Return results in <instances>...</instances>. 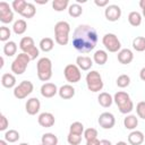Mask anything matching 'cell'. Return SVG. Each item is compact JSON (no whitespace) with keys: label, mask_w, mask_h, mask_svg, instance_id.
Listing matches in <instances>:
<instances>
[{"label":"cell","mask_w":145,"mask_h":145,"mask_svg":"<svg viewBox=\"0 0 145 145\" xmlns=\"http://www.w3.org/2000/svg\"><path fill=\"white\" fill-rule=\"evenodd\" d=\"M97 43V33L91 25L82 24L76 27L72 35V45L79 53L91 52Z\"/></svg>","instance_id":"1"},{"label":"cell","mask_w":145,"mask_h":145,"mask_svg":"<svg viewBox=\"0 0 145 145\" xmlns=\"http://www.w3.org/2000/svg\"><path fill=\"white\" fill-rule=\"evenodd\" d=\"M70 26L67 22L60 20L54 25V39L59 45H66L69 41Z\"/></svg>","instance_id":"2"},{"label":"cell","mask_w":145,"mask_h":145,"mask_svg":"<svg viewBox=\"0 0 145 145\" xmlns=\"http://www.w3.org/2000/svg\"><path fill=\"white\" fill-rule=\"evenodd\" d=\"M37 77L42 82H48L52 77V62L49 58H41L36 63Z\"/></svg>","instance_id":"3"},{"label":"cell","mask_w":145,"mask_h":145,"mask_svg":"<svg viewBox=\"0 0 145 145\" xmlns=\"http://www.w3.org/2000/svg\"><path fill=\"white\" fill-rule=\"evenodd\" d=\"M29 61H31V57L27 53H24V52L19 53L11 63V71L15 72L16 75L24 74Z\"/></svg>","instance_id":"4"},{"label":"cell","mask_w":145,"mask_h":145,"mask_svg":"<svg viewBox=\"0 0 145 145\" xmlns=\"http://www.w3.org/2000/svg\"><path fill=\"white\" fill-rule=\"evenodd\" d=\"M86 84L87 88L91 92H99L103 88V82L102 77L99 71L92 70L86 75Z\"/></svg>","instance_id":"5"},{"label":"cell","mask_w":145,"mask_h":145,"mask_svg":"<svg viewBox=\"0 0 145 145\" xmlns=\"http://www.w3.org/2000/svg\"><path fill=\"white\" fill-rule=\"evenodd\" d=\"M102 43L110 52H118L121 48V43L119 39L113 33H106L102 39Z\"/></svg>","instance_id":"6"},{"label":"cell","mask_w":145,"mask_h":145,"mask_svg":"<svg viewBox=\"0 0 145 145\" xmlns=\"http://www.w3.org/2000/svg\"><path fill=\"white\" fill-rule=\"evenodd\" d=\"M33 88H34V85L31 80H23L18 86L14 88V95L18 100L25 99L27 95H29L33 92Z\"/></svg>","instance_id":"7"},{"label":"cell","mask_w":145,"mask_h":145,"mask_svg":"<svg viewBox=\"0 0 145 145\" xmlns=\"http://www.w3.org/2000/svg\"><path fill=\"white\" fill-rule=\"evenodd\" d=\"M63 75H65V78L67 79V82H69V83H78L82 78L80 69L78 68L77 65H72V63H69L65 67Z\"/></svg>","instance_id":"8"},{"label":"cell","mask_w":145,"mask_h":145,"mask_svg":"<svg viewBox=\"0 0 145 145\" xmlns=\"http://www.w3.org/2000/svg\"><path fill=\"white\" fill-rule=\"evenodd\" d=\"M14 19V12L10 9V6L6 1L0 2V20L5 24L12 22Z\"/></svg>","instance_id":"9"},{"label":"cell","mask_w":145,"mask_h":145,"mask_svg":"<svg viewBox=\"0 0 145 145\" xmlns=\"http://www.w3.org/2000/svg\"><path fill=\"white\" fill-rule=\"evenodd\" d=\"M104 15L109 22H117L121 17V9L118 5H109L104 10Z\"/></svg>","instance_id":"10"},{"label":"cell","mask_w":145,"mask_h":145,"mask_svg":"<svg viewBox=\"0 0 145 145\" xmlns=\"http://www.w3.org/2000/svg\"><path fill=\"white\" fill-rule=\"evenodd\" d=\"M99 125L104 128V129H111L114 123H116V119H114V116L110 112H103L100 114L99 117Z\"/></svg>","instance_id":"11"},{"label":"cell","mask_w":145,"mask_h":145,"mask_svg":"<svg viewBox=\"0 0 145 145\" xmlns=\"http://www.w3.org/2000/svg\"><path fill=\"white\" fill-rule=\"evenodd\" d=\"M40 106H41V103H40V100L37 97H31L29 100H27V102L25 104L26 112L31 116L36 114L40 111Z\"/></svg>","instance_id":"12"},{"label":"cell","mask_w":145,"mask_h":145,"mask_svg":"<svg viewBox=\"0 0 145 145\" xmlns=\"http://www.w3.org/2000/svg\"><path fill=\"white\" fill-rule=\"evenodd\" d=\"M37 121H39V125L41 127L49 128V127H52L54 125L56 119H54V116L52 113H50V112H43V113H41L39 116Z\"/></svg>","instance_id":"13"},{"label":"cell","mask_w":145,"mask_h":145,"mask_svg":"<svg viewBox=\"0 0 145 145\" xmlns=\"http://www.w3.org/2000/svg\"><path fill=\"white\" fill-rule=\"evenodd\" d=\"M58 92H59V89L57 88L56 84H53V83H44L42 85V87H41V94H42V96L48 97V99L53 97Z\"/></svg>","instance_id":"14"},{"label":"cell","mask_w":145,"mask_h":145,"mask_svg":"<svg viewBox=\"0 0 145 145\" xmlns=\"http://www.w3.org/2000/svg\"><path fill=\"white\" fill-rule=\"evenodd\" d=\"M118 61L122 65H128L133 61L134 59V54L129 49H122L118 52Z\"/></svg>","instance_id":"15"},{"label":"cell","mask_w":145,"mask_h":145,"mask_svg":"<svg viewBox=\"0 0 145 145\" xmlns=\"http://www.w3.org/2000/svg\"><path fill=\"white\" fill-rule=\"evenodd\" d=\"M76 63H77L78 68L82 70H89L91 67L93 66L92 59L87 56H78L76 59Z\"/></svg>","instance_id":"16"},{"label":"cell","mask_w":145,"mask_h":145,"mask_svg":"<svg viewBox=\"0 0 145 145\" xmlns=\"http://www.w3.org/2000/svg\"><path fill=\"white\" fill-rule=\"evenodd\" d=\"M59 95L61 99L63 100H69L71 99L74 95H75V88L69 85V84H66V85H62L60 88H59Z\"/></svg>","instance_id":"17"},{"label":"cell","mask_w":145,"mask_h":145,"mask_svg":"<svg viewBox=\"0 0 145 145\" xmlns=\"http://www.w3.org/2000/svg\"><path fill=\"white\" fill-rule=\"evenodd\" d=\"M144 142V134L139 130H134L128 135V143L130 145H140Z\"/></svg>","instance_id":"18"},{"label":"cell","mask_w":145,"mask_h":145,"mask_svg":"<svg viewBox=\"0 0 145 145\" xmlns=\"http://www.w3.org/2000/svg\"><path fill=\"white\" fill-rule=\"evenodd\" d=\"M33 46H35V43H34V40L31 36H25L19 42V48L24 53H27Z\"/></svg>","instance_id":"19"},{"label":"cell","mask_w":145,"mask_h":145,"mask_svg":"<svg viewBox=\"0 0 145 145\" xmlns=\"http://www.w3.org/2000/svg\"><path fill=\"white\" fill-rule=\"evenodd\" d=\"M97 101H99V103H100L101 106H103V108H109V106L112 104L113 99H112V96H111L109 93H106V92H102V93L99 94V96H97Z\"/></svg>","instance_id":"20"},{"label":"cell","mask_w":145,"mask_h":145,"mask_svg":"<svg viewBox=\"0 0 145 145\" xmlns=\"http://www.w3.org/2000/svg\"><path fill=\"white\" fill-rule=\"evenodd\" d=\"M1 84L6 88H11L16 84V78H15V76L12 74H9V72L3 74L2 77H1Z\"/></svg>","instance_id":"21"},{"label":"cell","mask_w":145,"mask_h":145,"mask_svg":"<svg viewBox=\"0 0 145 145\" xmlns=\"http://www.w3.org/2000/svg\"><path fill=\"white\" fill-rule=\"evenodd\" d=\"M123 125L127 129H135L138 126V118L134 114H129L123 119Z\"/></svg>","instance_id":"22"},{"label":"cell","mask_w":145,"mask_h":145,"mask_svg":"<svg viewBox=\"0 0 145 145\" xmlns=\"http://www.w3.org/2000/svg\"><path fill=\"white\" fill-rule=\"evenodd\" d=\"M128 22L131 26L137 27L142 23V15L138 11H130L128 15Z\"/></svg>","instance_id":"23"},{"label":"cell","mask_w":145,"mask_h":145,"mask_svg":"<svg viewBox=\"0 0 145 145\" xmlns=\"http://www.w3.org/2000/svg\"><path fill=\"white\" fill-rule=\"evenodd\" d=\"M128 100H130L129 94L126 93V92H123V91H119V92H117V93L114 94V97H113V101L116 102V104H117L118 106H120L121 104L126 103Z\"/></svg>","instance_id":"24"},{"label":"cell","mask_w":145,"mask_h":145,"mask_svg":"<svg viewBox=\"0 0 145 145\" xmlns=\"http://www.w3.org/2000/svg\"><path fill=\"white\" fill-rule=\"evenodd\" d=\"M43 145H57L58 144V137L52 133H46L41 138Z\"/></svg>","instance_id":"25"},{"label":"cell","mask_w":145,"mask_h":145,"mask_svg":"<svg viewBox=\"0 0 145 145\" xmlns=\"http://www.w3.org/2000/svg\"><path fill=\"white\" fill-rule=\"evenodd\" d=\"M53 45H54V42L51 37H44L40 41V49L44 52H49L53 49Z\"/></svg>","instance_id":"26"},{"label":"cell","mask_w":145,"mask_h":145,"mask_svg":"<svg viewBox=\"0 0 145 145\" xmlns=\"http://www.w3.org/2000/svg\"><path fill=\"white\" fill-rule=\"evenodd\" d=\"M26 28H27V24H26V22H25L24 19H18V20H16L15 24H14V26H12V29H14V32H15L17 35H20V34L25 33Z\"/></svg>","instance_id":"27"},{"label":"cell","mask_w":145,"mask_h":145,"mask_svg":"<svg viewBox=\"0 0 145 145\" xmlns=\"http://www.w3.org/2000/svg\"><path fill=\"white\" fill-rule=\"evenodd\" d=\"M94 61L95 63L102 66L104 65L106 61H108V54L104 50H97L95 53H94Z\"/></svg>","instance_id":"28"},{"label":"cell","mask_w":145,"mask_h":145,"mask_svg":"<svg viewBox=\"0 0 145 145\" xmlns=\"http://www.w3.org/2000/svg\"><path fill=\"white\" fill-rule=\"evenodd\" d=\"M133 48L138 52L145 51V37L144 36H136L133 40Z\"/></svg>","instance_id":"29"},{"label":"cell","mask_w":145,"mask_h":145,"mask_svg":"<svg viewBox=\"0 0 145 145\" xmlns=\"http://www.w3.org/2000/svg\"><path fill=\"white\" fill-rule=\"evenodd\" d=\"M3 52H5L6 56L12 57V56L17 52V45H16V43H15L14 41L7 42V43L5 44V46H3Z\"/></svg>","instance_id":"30"},{"label":"cell","mask_w":145,"mask_h":145,"mask_svg":"<svg viewBox=\"0 0 145 145\" xmlns=\"http://www.w3.org/2000/svg\"><path fill=\"white\" fill-rule=\"evenodd\" d=\"M19 133L15 129H9L8 131H6L5 134V139L6 142H9V143H15L19 139Z\"/></svg>","instance_id":"31"},{"label":"cell","mask_w":145,"mask_h":145,"mask_svg":"<svg viewBox=\"0 0 145 145\" xmlns=\"http://www.w3.org/2000/svg\"><path fill=\"white\" fill-rule=\"evenodd\" d=\"M68 12H69V15H70L71 17L77 18V17H79V16L83 14V8H82L78 3H72V5L69 6Z\"/></svg>","instance_id":"32"},{"label":"cell","mask_w":145,"mask_h":145,"mask_svg":"<svg viewBox=\"0 0 145 145\" xmlns=\"http://www.w3.org/2000/svg\"><path fill=\"white\" fill-rule=\"evenodd\" d=\"M69 133L70 134H76V135H82L84 133V126L79 121H75L70 125L69 127Z\"/></svg>","instance_id":"33"},{"label":"cell","mask_w":145,"mask_h":145,"mask_svg":"<svg viewBox=\"0 0 145 145\" xmlns=\"http://www.w3.org/2000/svg\"><path fill=\"white\" fill-rule=\"evenodd\" d=\"M36 14V8L33 3H27L26 8L24 9V11L22 12V16L25 17V18H32L34 17Z\"/></svg>","instance_id":"34"},{"label":"cell","mask_w":145,"mask_h":145,"mask_svg":"<svg viewBox=\"0 0 145 145\" xmlns=\"http://www.w3.org/2000/svg\"><path fill=\"white\" fill-rule=\"evenodd\" d=\"M28 2H26L25 0H14L12 2V8L15 9V11L19 15H22V12L24 11V9L26 8Z\"/></svg>","instance_id":"35"},{"label":"cell","mask_w":145,"mask_h":145,"mask_svg":"<svg viewBox=\"0 0 145 145\" xmlns=\"http://www.w3.org/2000/svg\"><path fill=\"white\" fill-rule=\"evenodd\" d=\"M129 84H130V77L126 74H122L117 78V85L120 88H125V87L129 86Z\"/></svg>","instance_id":"36"},{"label":"cell","mask_w":145,"mask_h":145,"mask_svg":"<svg viewBox=\"0 0 145 145\" xmlns=\"http://www.w3.org/2000/svg\"><path fill=\"white\" fill-rule=\"evenodd\" d=\"M68 0H53L52 1V8L56 11H62L67 8Z\"/></svg>","instance_id":"37"},{"label":"cell","mask_w":145,"mask_h":145,"mask_svg":"<svg viewBox=\"0 0 145 145\" xmlns=\"http://www.w3.org/2000/svg\"><path fill=\"white\" fill-rule=\"evenodd\" d=\"M118 108H119V111H120L121 113L127 114V113H129V112H131V111H133V109H134V103H133V101H131V100H128L126 103L121 104V105H120V106H118Z\"/></svg>","instance_id":"38"},{"label":"cell","mask_w":145,"mask_h":145,"mask_svg":"<svg viewBox=\"0 0 145 145\" xmlns=\"http://www.w3.org/2000/svg\"><path fill=\"white\" fill-rule=\"evenodd\" d=\"M67 140L70 145H79L80 142H82V135H76V134H70L69 133Z\"/></svg>","instance_id":"39"},{"label":"cell","mask_w":145,"mask_h":145,"mask_svg":"<svg viewBox=\"0 0 145 145\" xmlns=\"http://www.w3.org/2000/svg\"><path fill=\"white\" fill-rule=\"evenodd\" d=\"M96 136H97V130L95 129V128H87L85 131H84V137H85V139L86 140H89V139H94V138H96Z\"/></svg>","instance_id":"40"},{"label":"cell","mask_w":145,"mask_h":145,"mask_svg":"<svg viewBox=\"0 0 145 145\" xmlns=\"http://www.w3.org/2000/svg\"><path fill=\"white\" fill-rule=\"evenodd\" d=\"M136 112L137 116L145 120V101H140L136 105Z\"/></svg>","instance_id":"41"},{"label":"cell","mask_w":145,"mask_h":145,"mask_svg":"<svg viewBox=\"0 0 145 145\" xmlns=\"http://www.w3.org/2000/svg\"><path fill=\"white\" fill-rule=\"evenodd\" d=\"M10 34H11L10 33V29L8 27H6V26H1L0 27V41L5 42V41L9 40Z\"/></svg>","instance_id":"42"},{"label":"cell","mask_w":145,"mask_h":145,"mask_svg":"<svg viewBox=\"0 0 145 145\" xmlns=\"http://www.w3.org/2000/svg\"><path fill=\"white\" fill-rule=\"evenodd\" d=\"M8 125H9V122H8L7 118L1 113V114H0V130H1V131L6 130L7 127H8Z\"/></svg>","instance_id":"43"},{"label":"cell","mask_w":145,"mask_h":145,"mask_svg":"<svg viewBox=\"0 0 145 145\" xmlns=\"http://www.w3.org/2000/svg\"><path fill=\"white\" fill-rule=\"evenodd\" d=\"M27 54L31 57V60H34V59H36V58L39 57V49H37L36 46H33V48L27 52Z\"/></svg>","instance_id":"44"},{"label":"cell","mask_w":145,"mask_h":145,"mask_svg":"<svg viewBox=\"0 0 145 145\" xmlns=\"http://www.w3.org/2000/svg\"><path fill=\"white\" fill-rule=\"evenodd\" d=\"M94 2H95V5L99 6V7H105V6H108V3H109L108 0H95Z\"/></svg>","instance_id":"45"},{"label":"cell","mask_w":145,"mask_h":145,"mask_svg":"<svg viewBox=\"0 0 145 145\" xmlns=\"http://www.w3.org/2000/svg\"><path fill=\"white\" fill-rule=\"evenodd\" d=\"M86 145H100V140L97 138L89 139V140H86Z\"/></svg>","instance_id":"46"},{"label":"cell","mask_w":145,"mask_h":145,"mask_svg":"<svg viewBox=\"0 0 145 145\" xmlns=\"http://www.w3.org/2000/svg\"><path fill=\"white\" fill-rule=\"evenodd\" d=\"M139 77H140V79H142V80H144V82H145V67L140 69V72H139Z\"/></svg>","instance_id":"47"},{"label":"cell","mask_w":145,"mask_h":145,"mask_svg":"<svg viewBox=\"0 0 145 145\" xmlns=\"http://www.w3.org/2000/svg\"><path fill=\"white\" fill-rule=\"evenodd\" d=\"M100 145H112V144L108 139H102V140H100Z\"/></svg>","instance_id":"48"},{"label":"cell","mask_w":145,"mask_h":145,"mask_svg":"<svg viewBox=\"0 0 145 145\" xmlns=\"http://www.w3.org/2000/svg\"><path fill=\"white\" fill-rule=\"evenodd\" d=\"M139 7H140L143 10H145V0H140V1H139Z\"/></svg>","instance_id":"49"},{"label":"cell","mask_w":145,"mask_h":145,"mask_svg":"<svg viewBox=\"0 0 145 145\" xmlns=\"http://www.w3.org/2000/svg\"><path fill=\"white\" fill-rule=\"evenodd\" d=\"M48 2V0H43V1H39V0H36V3H40V5H43V3H46Z\"/></svg>","instance_id":"50"},{"label":"cell","mask_w":145,"mask_h":145,"mask_svg":"<svg viewBox=\"0 0 145 145\" xmlns=\"http://www.w3.org/2000/svg\"><path fill=\"white\" fill-rule=\"evenodd\" d=\"M2 67H3V58L0 57V68H2Z\"/></svg>","instance_id":"51"},{"label":"cell","mask_w":145,"mask_h":145,"mask_svg":"<svg viewBox=\"0 0 145 145\" xmlns=\"http://www.w3.org/2000/svg\"><path fill=\"white\" fill-rule=\"evenodd\" d=\"M116 145H127V143L126 142H118Z\"/></svg>","instance_id":"52"},{"label":"cell","mask_w":145,"mask_h":145,"mask_svg":"<svg viewBox=\"0 0 145 145\" xmlns=\"http://www.w3.org/2000/svg\"><path fill=\"white\" fill-rule=\"evenodd\" d=\"M0 145H7V143H6V140H3V139H1V140H0Z\"/></svg>","instance_id":"53"},{"label":"cell","mask_w":145,"mask_h":145,"mask_svg":"<svg viewBox=\"0 0 145 145\" xmlns=\"http://www.w3.org/2000/svg\"><path fill=\"white\" fill-rule=\"evenodd\" d=\"M19 145H29V144H27V143H22V144H19Z\"/></svg>","instance_id":"54"},{"label":"cell","mask_w":145,"mask_h":145,"mask_svg":"<svg viewBox=\"0 0 145 145\" xmlns=\"http://www.w3.org/2000/svg\"><path fill=\"white\" fill-rule=\"evenodd\" d=\"M143 16L145 17V10H143Z\"/></svg>","instance_id":"55"},{"label":"cell","mask_w":145,"mask_h":145,"mask_svg":"<svg viewBox=\"0 0 145 145\" xmlns=\"http://www.w3.org/2000/svg\"><path fill=\"white\" fill-rule=\"evenodd\" d=\"M41 145H43V144H41Z\"/></svg>","instance_id":"56"}]
</instances>
